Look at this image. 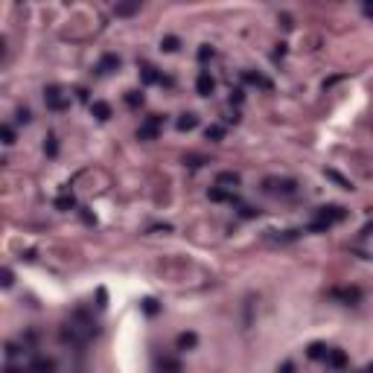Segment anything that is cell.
<instances>
[{
  "label": "cell",
  "instance_id": "cell-1",
  "mask_svg": "<svg viewBox=\"0 0 373 373\" xmlns=\"http://www.w3.org/2000/svg\"><path fill=\"white\" fill-rule=\"evenodd\" d=\"M347 219V210H344L341 204H324V207H318L315 210V222L306 228L309 233H327L333 225L344 222Z\"/></svg>",
  "mask_w": 373,
  "mask_h": 373
},
{
  "label": "cell",
  "instance_id": "cell-2",
  "mask_svg": "<svg viewBox=\"0 0 373 373\" xmlns=\"http://www.w3.org/2000/svg\"><path fill=\"white\" fill-rule=\"evenodd\" d=\"M161 129H163V117L161 114H149L137 129V140H158Z\"/></svg>",
  "mask_w": 373,
  "mask_h": 373
},
{
  "label": "cell",
  "instance_id": "cell-3",
  "mask_svg": "<svg viewBox=\"0 0 373 373\" xmlns=\"http://www.w3.org/2000/svg\"><path fill=\"white\" fill-rule=\"evenodd\" d=\"M44 102H47V108H50V111H67V108H70V100L61 93L59 85L44 88Z\"/></svg>",
  "mask_w": 373,
  "mask_h": 373
},
{
  "label": "cell",
  "instance_id": "cell-4",
  "mask_svg": "<svg viewBox=\"0 0 373 373\" xmlns=\"http://www.w3.org/2000/svg\"><path fill=\"white\" fill-rule=\"evenodd\" d=\"M262 190L271 192V195H294L297 192V184L289 181V178H265L262 181Z\"/></svg>",
  "mask_w": 373,
  "mask_h": 373
},
{
  "label": "cell",
  "instance_id": "cell-5",
  "mask_svg": "<svg viewBox=\"0 0 373 373\" xmlns=\"http://www.w3.org/2000/svg\"><path fill=\"white\" fill-rule=\"evenodd\" d=\"M324 362H327V367H330L333 373H344V367L350 364V359H347V353H344V350L330 347V353H327V359H324Z\"/></svg>",
  "mask_w": 373,
  "mask_h": 373
},
{
  "label": "cell",
  "instance_id": "cell-6",
  "mask_svg": "<svg viewBox=\"0 0 373 373\" xmlns=\"http://www.w3.org/2000/svg\"><path fill=\"white\" fill-rule=\"evenodd\" d=\"M213 91H216V79L210 76V70H198V76H195V93L198 96H213Z\"/></svg>",
  "mask_w": 373,
  "mask_h": 373
},
{
  "label": "cell",
  "instance_id": "cell-7",
  "mask_svg": "<svg viewBox=\"0 0 373 373\" xmlns=\"http://www.w3.org/2000/svg\"><path fill=\"white\" fill-rule=\"evenodd\" d=\"M242 82L245 85H254V88H260V91H271L274 85L268 76H262L260 70H242Z\"/></svg>",
  "mask_w": 373,
  "mask_h": 373
},
{
  "label": "cell",
  "instance_id": "cell-8",
  "mask_svg": "<svg viewBox=\"0 0 373 373\" xmlns=\"http://www.w3.org/2000/svg\"><path fill=\"white\" fill-rule=\"evenodd\" d=\"M330 297H333V301L347 303V306H353V303L362 301V292H359L356 286H347V289H333V292H330Z\"/></svg>",
  "mask_w": 373,
  "mask_h": 373
},
{
  "label": "cell",
  "instance_id": "cell-9",
  "mask_svg": "<svg viewBox=\"0 0 373 373\" xmlns=\"http://www.w3.org/2000/svg\"><path fill=\"white\" fill-rule=\"evenodd\" d=\"M242 184V178H239V172H233V169H222L219 175H216V187H225V190H236Z\"/></svg>",
  "mask_w": 373,
  "mask_h": 373
},
{
  "label": "cell",
  "instance_id": "cell-10",
  "mask_svg": "<svg viewBox=\"0 0 373 373\" xmlns=\"http://www.w3.org/2000/svg\"><path fill=\"white\" fill-rule=\"evenodd\" d=\"M114 70H120V56L117 53H105L100 59V64H96V73L105 76V73H114Z\"/></svg>",
  "mask_w": 373,
  "mask_h": 373
},
{
  "label": "cell",
  "instance_id": "cell-11",
  "mask_svg": "<svg viewBox=\"0 0 373 373\" xmlns=\"http://www.w3.org/2000/svg\"><path fill=\"white\" fill-rule=\"evenodd\" d=\"M207 198H210V202H216V204H222V202H236V195H233L231 190H225V187H216V184H213L210 190H207Z\"/></svg>",
  "mask_w": 373,
  "mask_h": 373
},
{
  "label": "cell",
  "instance_id": "cell-12",
  "mask_svg": "<svg viewBox=\"0 0 373 373\" xmlns=\"http://www.w3.org/2000/svg\"><path fill=\"white\" fill-rule=\"evenodd\" d=\"M163 79V73H158V67H152V64H140V82L143 85H158Z\"/></svg>",
  "mask_w": 373,
  "mask_h": 373
},
{
  "label": "cell",
  "instance_id": "cell-13",
  "mask_svg": "<svg viewBox=\"0 0 373 373\" xmlns=\"http://www.w3.org/2000/svg\"><path fill=\"white\" fill-rule=\"evenodd\" d=\"M91 114H93V117H96L100 122L111 120V105H108V102H102V100H93V102H91Z\"/></svg>",
  "mask_w": 373,
  "mask_h": 373
},
{
  "label": "cell",
  "instance_id": "cell-14",
  "mask_svg": "<svg viewBox=\"0 0 373 373\" xmlns=\"http://www.w3.org/2000/svg\"><path fill=\"white\" fill-rule=\"evenodd\" d=\"M175 347H178V350H195V347H198V335L195 333H181L178 335V338H175Z\"/></svg>",
  "mask_w": 373,
  "mask_h": 373
},
{
  "label": "cell",
  "instance_id": "cell-15",
  "mask_svg": "<svg viewBox=\"0 0 373 373\" xmlns=\"http://www.w3.org/2000/svg\"><path fill=\"white\" fill-rule=\"evenodd\" d=\"M195 126H198V114H192V111L181 114V117L175 120V129H178V131H192Z\"/></svg>",
  "mask_w": 373,
  "mask_h": 373
},
{
  "label": "cell",
  "instance_id": "cell-16",
  "mask_svg": "<svg viewBox=\"0 0 373 373\" xmlns=\"http://www.w3.org/2000/svg\"><path fill=\"white\" fill-rule=\"evenodd\" d=\"M204 137L210 143H219V140H225V126L222 122H210L207 129H204Z\"/></svg>",
  "mask_w": 373,
  "mask_h": 373
},
{
  "label": "cell",
  "instance_id": "cell-17",
  "mask_svg": "<svg viewBox=\"0 0 373 373\" xmlns=\"http://www.w3.org/2000/svg\"><path fill=\"white\" fill-rule=\"evenodd\" d=\"M327 353H330V347H327V344H321V341H312L309 347H306V356H309V359H315V362H318V359H327Z\"/></svg>",
  "mask_w": 373,
  "mask_h": 373
},
{
  "label": "cell",
  "instance_id": "cell-18",
  "mask_svg": "<svg viewBox=\"0 0 373 373\" xmlns=\"http://www.w3.org/2000/svg\"><path fill=\"white\" fill-rule=\"evenodd\" d=\"M30 373H56V362L53 359H35Z\"/></svg>",
  "mask_w": 373,
  "mask_h": 373
},
{
  "label": "cell",
  "instance_id": "cell-19",
  "mask_svg": "<svg viewBox=\"0 0 373 373\" xmlns=\"http://www.w3.org/2000/svg\"><path fill=\"white\" fill-rule=\"evenodd\" d=\"M158 367H161L163 373H181V362L172 359V356H163L161 362H158Z\"/></svg>",
  "mask_w": 373,
  "mask_h": 373
},
{
  "label": "cell",
  "instance_id": "cell-20",
  "mask_svg": "<svg viewBox=\"0 0 373 373\" xmlns=\"http://www.w3.org/2000/svg\"><path fill=\"white\" fill-rule=\"evenodd\" d=\"M178 47H181V38L178 35H163V41H161L163 53H178Z\"/></svg>",
  "mask_w": 373,
  "mask_h": 373
},
{
  "label": "cell",
  "instance_id": "cell-21",
  "mask_svg": "<svg viewBox=\"0 0 373 373\" xmlns=\"http://www.w3.org/2000/svg\"><path fill=\"white\" fill-rule=\"evenodd\" d=\"M73 207H76V198H73L70 192H64V195L56 198V210H73Z\"/></svg>",
  "mask_w": 373,
  "mask_h": 373
},
{
  "label": "cell",
  "instance_id": "cell-22",
  "mask_svg": "<svg viewBox=\"0 0 373 373\" xmlns=\"http://www.w3.org/2000/svg\"><path fill=\"white\" fill-rule=\"evenodd\" d=\"M324 175H327V178H333V181L338 184V187H341V190H353V184L347 181V178H344V175H338V172H335V169H324Z\"/></svg>",
  "mask_w": 373,
  "mask_h": 373
},
{
  "label": "cell",
  "instance_id": "cell-23",
  "mask_svg": "<svg viewBox=\"0 0 373 373\" xmlns=\"http://www.w3.org/2000/svg\"><path fill=\"white\" fill-rule=\"evenodd\" d=\"M126 105H129V108H140V105H143V93L140 91H126Z\"/></svg>",
  "mask_w": 373,
  "mask_h": 373
},
{
  "label": "cell",
  "instance_id": "cell-24",
  "mask_svg": "<svg viewBox=\"0 0 373 373\" xmlns=\"http://www.w3.org/2000/svg\"><path fill=\"white\" fill-rule=\"evenodd\" d=\"M140 9V3H120V6H117V15H120V18H129V15H134V12Z\"/></svg>",
  "mask_w": 373,
  "mask_h": 373
},
{
  "label": "cell",
  "instance_id": "cell-25",
  "mask_svg": "<svg viewBox=\"0 0 373 373\" xmlns=\"http://www.w3.org/2000/svg\"><path fill=\"white\" fill-rule=\"evenodd\" d=\"M140 309H143L146 315H158V312H161V303L155 301V297H146V301L140 303Z\"/></svg>",
  "mask_w": 373,
  "mask_h": 373
},
{
  "label": "cell",
  "instance_id": "cell-26",
  "mask_svg": "<svg viewBox=\"0 0 373 373\" xmlns=\"http://www.w3.org/2000/svg\"><path fill=\"white\" fill-rule=\"evenodd\" d=\"M0 137H3V143H6V146H12V143H15V129H12L9 122H3V126H0Z\"/></svg>",
  "mask_w": 373,
  "mask_h": 373
},
{
  "label": "cell",
  "instance_id": "cell-27",
  "mask_svg": "<svg viewBox=\"0 0 373 373\" xmlns=\"http://www.w3.org/2000/svg\"><path fill=\"white\" fill-rule=\"evenodd\" d=\"M257 216H260L257 207H251V204H239V219H257Z\"/></svg>",
  "mask_w": 373,
  "mask_h": 373
},
{
  "label": "cell",
  "instance_id": "cell-28",
  "mask_svg": "<svg viewBox=\"0 0 373 373\" xmlns=\"http://www.w3.org/2000/svg\"><path fill=\"white\" fill-rule=\"evenodd\" d=\"M44 152L56 158V152H59V143H56V134H47V140H44Z\"/></svg>",
  "mask_w": 373,
  "mask_h": 373
},
{
  "label": "cell",
  "instance_id": "cell-29",
  "mask_svg": "<svg viewBox=\"0 0 373 373\" xmlns=\"http://www.w3.org/2000/svg\"><path fill=\"white\" fill-rule=\"evenodd\" d=\"M213 56H216V53H213L210 44H202V47H198V61H202V64H204V61H210Z\"/></svg>",
  "mask_w": 373,
  "mask_h": 373
},
{
  "label": "cell",
  "instance_id": "cell-30",
  "mask_svg": "<svg viewBox=\"0 0 373 373\" xmlns=\"http://www.w3.org/2000/svg\"><path fill=\"white\" fill-rule=\"evenodd\" d=\"M20 353H27V347H18L15 341L6 344V359H15V356H20Z\"/></svg>",
  "mask_w": 373,
  "mask_h": 373
},
{
  "label": "cell",
  "instance_id": "cell-31",
  "mask_svg": "<svg viewBox=\"0 0 373 373\" xmlns=\"http://www.w3.org/2000/svg\"><path fill=\"white\" fill-rule=\"evenodd\" d=\"M79 216H82V222H85V225H96V216H93L88 207H79Z\"/></svg>",
  "mask_w": 373,
  "mask_h": 373
},
{
  "label": "cell",
  "instance_id": "cell-32",
  "mask_svg": "<svg viewBox=\"0 0 373 373\" xmlns=\"http://www.w3.org/2000/svg\"><path fill=\"white\" fill-rule=\"evenodd\" d=\"M12 283H15V274H12V268H3V289H9Z\"/></svg>",
  "mask_w": 373,
  "mask_h": 373
},
{
  "label": "cell",
  "instance_id": "cell-33",
  "mask_svg": "<svg viewBox=\"0 0 373 373\" xmlns=\"http://www.w3.org/2000/svg\"><path fill=\"white\" fill-rule=\"evenodd\" d=\"M32 120V114H30V108H18V122H23V126H27V122Z\"/></svg>",
  "mask_w": 373,
  "mask_h": 373
},
{
  "label": "cell",
  "instance_id": "cell-34",
  "mask_svg": "<svg viewBox=\"0 0 373 373\" xmlns=\"http://www.w3.org/2000/svg\"><path fill=\"white\" fill-rule=\"evenodd\" d=\"M242 100H245V91H242V88H236V91H231V102H236V105H242Z\"/></svg>",
  "mask_w": 373,
  "mask_h": 373
},
{
  "label": "cell",
  "instance_id": "cell-35",
  "mask_svg": "<svg viewBox=\"0 0 373 373\" xmlns=\"http://www.w3.org/2000/svg\"><path fill=\"white\" fill-rule=\"evenodd\" d=\"M184 163H190V166H202V163H204V158L192 155V158H184Z\"/></svg>",
  "mask_w": 373,
  "mask_h": 373
},
{
  "label": "cell",
  "instance_id": "cell-36",
  "mask_svg": "<svg viewBox=\"0 0 373 373\" xmlns=\"http://www.w3.org/2000/svg\"><path fill=\"white\" fill-rule=\"evenodd\" d=\"M277 373H294V364H292V362H283Z\"/></svg>",
  "mask_w": 373,
  "mask_h": 373
},
{
  "label": "cell",
  "instance_id": "cell-37",
  "mask_svg": "<svg viewBox=\"0 0 373 373\" xmlns=\"http://www.w3.org/2000/svg\"><path fill=\"white\" fill-rule=\"evenodd\" d=\"M96 297H100V303H96V306H100V309H105V289H100V292H96Z\"/></svg>",
  "mask_w": 373,
  "mask_h": 373
},
{
  "label": "cell",
  "instance_id": "cell-38",
  "mask_svg": "<svg viewBox=\"0 0 373 373\" xmlns=\"http://www.w3.org/2000/svg\"><path fill=\"white\" fill-rule=\"evenodd\" d=\"M76 96H79L82 102H88V91H85V88H79V91H76Z\"/></svg>",
  "mask_w": 373,
  "mask_h": 373
},
{
  "label": "cell",
  "instance_id": "cell-39",
  "mask_svg": "<svg viewBox=\"0 0 373 373\" xmlns=\"http://www.w3.org/2000/svg\"><path fill=\"white\" fill-rule=\"evenodd\" d=\"M364 373H373V364H370V367H367V370H364Z\"/></svg>",
  "mask_w": 373,
  "mask_h": 373
}]
</instances>
